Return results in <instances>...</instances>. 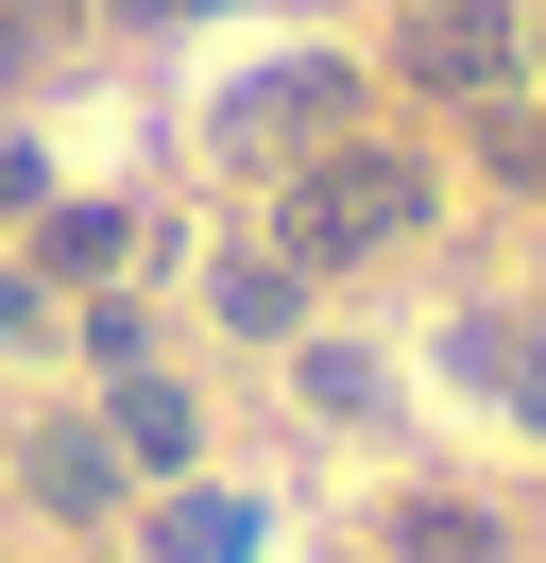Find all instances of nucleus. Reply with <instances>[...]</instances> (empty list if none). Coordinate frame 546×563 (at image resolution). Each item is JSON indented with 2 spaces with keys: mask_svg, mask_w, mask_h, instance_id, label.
Instances as JSON below:
<instances>
[{
  "mask_svg": "<svg viewBox=\"0 0 546 563\" xmlns=\"http://www.w3.org/2000/svg\"><path fill=\"white\" fill-rule=\"evenodd\" d=\"M427 222V154H359V137H325L291 172V206H273V240L325 274V256H375V240H410Z\"/></svg>",
  "mask_w": 546,
  "mask_h": 563,
  "instance_id": "nucleus-1",
  "label": "nucleus"
},
{
  "mask_svg": "<svg viewBox=\"0 0 546 563\" xmlns=\"http://www.w3.org/2000/svg\"><path fill=\"white\" fill-rule=\"evenodd\" d=\"M18 324H34V274H0V342H18Z\"/></svg>",
  "mask_w": 546,
  "mask_h": 563,
  "instance_id": "nucleus-13",
  "label": "nucleus"
},
{
  "mask_svg": "<svg viewBox=\"0 0 546 563\" xmlns=\"http://www.w3.org/2000/svg\"><path fill=\"white\" fill-rule=\"evenodd\" d=\"M120 256H136L120 206H68V222H52V274H120Z\"/></svg>",
  "mask_w": 546,
  "mask_h": 563,
  "instance_id": "nucleus-9",
  "label": "nucleus"
},
{
  "mask_svg": "<svg viewBox=\"0 0 546 563\" xmlns=\"http://www.w3.org/2000/svg\"><path fill=\"white\" fill-rule=\"evenodd\" d=\"M120 18H171V0H120Z\"/></svg>",
  "mask_w": 546,
  "mask_h": 563,
  "instance_id": "nucleus-14",
  "label": "nucleus"
},
{
  "mask_svg": "<svg viewBox=\"0 0 546 563\" xmlns=\"http://www.w3.org/2000/svg\"><path fill=\"white\" fill-rule=\"evenodd\" d=\"M291 308H307V256H291V240H273V256H222V324H256V342H273Z\"/></svg>",
  "mask_w": 546,
  "mask_h": 563,
  "instance_id": "nucleus-8",
  "label": "nucleus"
},
{
  "mask_svg": "<svg viewBox=\"0 0 546 563\" xmlns=\"http://www.w3.org/2000/svg\"><path fill=\"white\" fill-rule=\"evenodd\" d=\"M393 563H495V512H478V495H410V512H393Z\"/></svg>",
  "mask_w": 546,
  "mask_h": 563,
  "instance_id": "nucleus-6",
  "label": "nucleus"
},
{
  "mask_svg": "<svg viewBox=\"0 0 546 563\" xmlns=\"http://www.w3.org/2000/svg\"><path fill=\"white\" fill-rule=\"evenodd\" d=\"M68 18H86V0H0V69H52Z\"/></svg>",
  "mask_w": 546,
  "mask_h": 563,
  "instance_id": "nucleus-10",
  "label": "nucleus"
},
{
  "mask_svg": "<svg viewBox=\"0 0 546 563\" xmlns=\"http://www.w3.org/2000/svg\"><path fill=\"white\" fill-rule=\"evenodd\" d=\"M102 444H120L136 478H188V444H205V427H188V393H171L154 358H136V376H120V410H102Z\"/></svg>",
  "mask_w": 546,
  "mask_h": 563,
  "instance_id": "nucleus-4",
  "label": "nucleus"
},
{
  "mask_svg": "<svg viewBox=\"0 0 546 563\" xmlns=\"http://www.w3.org/2000/svg\"><path fill=\"white\" fill-rule=\"evenodd\" d=\"M461 376H495L512 410L546 427V324H512V308H495V324H461Z\"/></svg>",
  "mask_w": 546,
  "mask_h": 563,
  "instance_id": "nucleus-7",
  "label": "nucleus"
},
{
  "mask_svg": "<svg viewBox=\"0 0 546 563\" xmlns=\"http://www.w3.org/2000/svg\"><path fill=\"white\" fill-rule=\"evenodd\" d=\"M512 52H529V35H512L495 0H427V18L393 35V69H410V86H444V103H495V86H512Z\"/></svg>",
  "mask_w": 546,
  "mask_h": 563,
  "instance_id": "nucleus-3",
  "label": "nucleus"
},
{
  "mask_svg": "<svg viewBox=\"0 0 546 563\" xmlns=\"http://www.w3.org/2000/svg\"><path fill=\"white\" fill-rule=\"evenodd\" d=\"M478 154H495L512 188H546V120H495V137H478Z\"/></svg>",
  "mask_w": 546,
  "mask_h": 563,
  "instance_id": "nucleus-12",
  "label": "nucleus"
},
{
  "mask_svg": "<svg viewBox=\"0 0 546 563\" xmlns=\"http://www.w3.org/2000/svg\"><path fill=\"white\" fill-rule=\"evenodd\" d=\"M18 478H34V512H102V495H120V444L52 427V444H18Z\"/></svg>",
  "mask_w": 546,
  "mask_h": 563,
  "instance_id": "nucleus-5",
  "label": "nucleus"
},
{
  "mask_svg": "<svg viewBox=\"0 0 546 563\" xmlns=\"http://www.w3.org/2000/svg\"><path fill=\"white\" fill-rule=\"evenodd\" d=\"M341 120H359V86H341V69H273V86H239V103H222V154H239V172H307Z\"/></svg>",
  "mask_w": 546,
  "mask_h": 563,
  "instance_id": "nucleus-2",
  "label": "nucleus"
},
{
  "mask_svg": "<svg viewBox=\"0 0 546 563\" xmlns=\"http://www.w3.org/2000/svg\"><path fill=\"white\" fill-rule=\"evenodd\" d=\"M239 547V512H222V495H188V512H154V563H222Z\"/></svg>",
  "mask_w": 546,
  "mask_h": 563,
  "instance_id": "nucleus-11",
  "label": "nucleus"
}]
</instances>
